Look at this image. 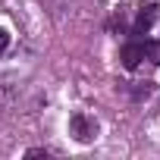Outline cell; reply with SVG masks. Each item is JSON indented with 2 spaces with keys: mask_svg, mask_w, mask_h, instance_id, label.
<instances>
[{
  "mask_svg": "<svg viewBox=\"0 0 160 160\" xmlns=\"http://www.w3.org/2000/svg\"><path fill=\"white\" fill-rule=\"evenodd\" d=\"M144 60L160 66V41H144Z\"/></svg>",
  "mask_w": 160,
  "mask_h": 160,
  "instance_id": "obj_4",
  "label": "cell"
},
{
  "mask_svg": "<svg viewBox=\"0 0 160 160\" xmlns=\"http://www.w3.org/2000/svg\"><path fill=\"white\" fill-rule=\"evenodd\" d=\"M69 132L75 135V141L88 144V141L98 138V122H94V116H88V113H75V116L69 119Z\"/></svg>",
  "mask_w": 160,
  "mask_h": 160,
  "instance_id": "obj_1",
  "label": "cell"
},
{
  "mask_svg": "<svg viewBox=\"0 0 160 160\" xmlns=\"http://www.w3.org/2000/svg\"><path fill=\"white\" fill-rule=\"evenodd\" d=\"M119 60H122V66H126V69H135V66L144 60V41H141V38H135V41L122 44V47H119Z\"/></svg>",
  "mask_w": 160,
  "mask_h": 160,
  "instance_id": "obj_2",
  "label": "cell"
},
{
  "mask_svg": "<svg viewBox=\"0 0 160 160\" xmlns=\"http://www.w3.org/2000/svg\"><path fill=\"white\" fill-rule=\"evenodd\" d=\"M154 22H157V3H144V7L138 10V16H135L132 32H135V35H148V32L154 28Z\"/></svg>",
  "mask_w": 160,
  "mask_h": 160,
  "instance_id": "obj_3",
  "label": "cell"
},
{
  "mask_svg": "<svg viewBox=\"0 0 160 160\" xmlns=\"http://www.w3.org/2000/svg\"><path fill=\"white\" fill-rule=\"evenodd\" d=\"M7 47H10V35H7V32H3V28H0V53H3V50H7Z\"/></svg>",
  "mask_w": 160,
  "mask_h": 160,
  "instance_id": "obj_5",
  "label": "cell"
}]
</instances>
